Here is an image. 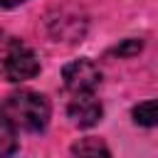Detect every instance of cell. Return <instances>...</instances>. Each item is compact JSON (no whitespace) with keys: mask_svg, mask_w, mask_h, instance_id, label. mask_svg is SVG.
I'll return each mask as SVG.
<instances>
[{"mask_svg":"<svg viewBox=\"0 0 158 158\" xmlns=\"http://www.w3.org/2000/svg\"><path fill=\"white\" fill-rule=\"evenodd\" d=\"M72 153L74 158H111L106 143L96 136H86V138H79L74 146H72Z\"/></svg>","mask_w":158,"mask_h":158,"instance_id":"5","label":"cell"},{"mask_svg":"<svg viewBox=\"0 0 158 158\" xmlns=\"http://www.w3.org/2000/svg\"><path fill=\"white\" fill-rule=\"evenodd\" d=\"M67 114H69V118H72L74 126L89 128V126H94V123L101 121L104 109H101V101L94 94H74V99L69 101Z\"/></svg>","mask_w":158,"mask_h":158,"instance_id":"4","label":"cell"},{"mask_svg":"<svg viewBox=\"0 0 158 158\" xmlns=\"http://www.w3.org/2000/svg\"><path fill=\"white\" fill-rule=\"evenodd\" d=\"M62 79L72 94H94V89L101 84V72L89 59H74L62 69Z\"/></svg>","mask_w":158,"mask_h":158,"instance_id":"3","label":"cell"},{"mask_svg":"<svg viewBox=\"0 0 158 158\" xmlns=\"http://www.w3.org/2000/svg\"><path fill=\"white\" fill-rule=\"evenodd\" d=\"M141 40H126L123 44H118L116 49H114V54H118V57H131V54H138L141 52Z\"/></svg>","mask_w":158,"mask_h":158,"instance_id":"8","label":"cell"},{"mask_svg":"<svg viewBox=\"0 0 158 158\" xmlns=\"http://www.w3.org/2000/svg\"><path fill=\"white\" fill-rule=\"evenodd\" d=\"M20 2H25V0H0V7H15Z\"/></svg>","mask_w":158,"mask_h":158,"instance_id":"9","label":"cell"},{"mask_svg":"<svg viewBox=\"0 0 158 158\" xmlns=\"http://www.w3.org/2000/svg\"><path fill=\"white\" fill-rule=\"evenodd\" d=\"M5 111L10 116V121L15 123V128L22 131H42L49 121V101L37 94V91H17L7 99Z\"/></svg>","mask_w":158,"mask_h":158,"instance_id":"1","label":"cell"},{"mask_svg":"<svg viewBox=\"0 0 158 158\" xmlns=\"http://www.w3.org/2000/svg\"><path fill=\"white\" fill-rule=\"evenodd\" d=\"M0 74L7 81H27L40 74V59L25 42L12 40L0 59Z\"/></svg>","mask_w":158,"mask_h":158,"instance_id":"2","label":"cell"},{"mask_svg":"<svg viewBox=\"0 0 158 158\" xmlns=\"http://www.w3.org/2000/svg\"><path fill=\"white\" fill-rule=\"evenodd\" d=\"M133 121L138 126H146V128L158 126V99H151V101L133 106Z\"/></svg>","mask_w":158,"mask_h":158,"instance_id":"7","label":"cell"},{"mask_svg":"<svg viewBox=\"0 0 158 158\" xmlns=\"http://www.w3.org/2000/svg\"><path fill=\"white\" fill-rule=\"evenodd\" d=\"M17 148V133L15 123L10 121L5 106H0V158H10Z\"/></svg>","mask_w":158,"mask_h":158,"instance_id":"6","label":"cell"}]
</instances>
